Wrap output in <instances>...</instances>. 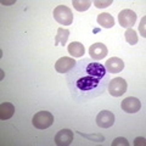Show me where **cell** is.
Wrapping results in <instances>:
<instances>
[{
    "label": "cell",
    "mask_w": 146,
    "mask_h": 146,
    "mask_svg": "<svg viewBox=\"0 0 146 146\" xmlns=\"http://www.w3.org/2000/svg\"><path fill=\"white\" fill-rule=\"evenodd\" d=\"M73 4V6H74L76 10H78V11H85V10H88V9L90 7L91 5V1H89V0H82V1H78V0H73L72 1Z\"/></svg>",
    "instance_id": "17"
},
{
    "label": "cell",
    "mask_w": 146,
    "mask_h": 146,
    "mask_svg": "<svg viewBox=\"0 0 146 146\" xmlns=\"http://www.w3.org/2000/svg\"><path fill=\"white\" fill-rule=\"evenodd\" d=\"M110 4H112V0H107V1H99V0H95V1H94V5L96 7H99V9L107 7Z\"/></svg>",
    "instance_id": "20"
},
{
    "label": "cell",
    "mask_w": 146,
    "mask_h": 146,
    "mask_svg": "<svg viewBox=\"0 0 146 146\" xmlns=\"http://www.w3.org/2000/svg\"><path fill=\"white\" fill-rule=\"evenodd\" d=\"M96 124L100 128H110L115 124V115L111 111H101L96 116Z\"/></svg>",
    "instance_id": "6"
},
{
    "label": "cell",
    "mask_w": 146,
    "mask_h": 146,
    "mask_svg": "<svg viewBox=\"0 0 146 146\" xmlns=\"http://www.w3.org/2000/svg\"><path fill=\"white\" fill-rule=\"evenodd\" d=\"M68 35H70V31L65 29V28H58L57 29V34L55 36V44L54 45H65L67 39H68Z\"/></svg>",
    "instance_id": "15"
},
{
    "label": "cell",
    "mask_w": 146,
    "mask_h": 146,
    "mask_svg": "<svg viewBox=\"0 0 146 146\" xmlns=\"http://www.w3.org/2000/svg\"><path fill=\"white\" fill-rule=\"evenodd\" d=\"M78 133L80 134V135H83L84 138H86V139H89V140H93V141H98V143H101V141H104L105 140V138L102 135H100V134H93V135H88V134H83L82 131H78Z\"/></svg>",
    "instance_id": "18"
},
{
    "label": "cell",
    "mask_w": 146,
    "mask_h": 146,
    "mask_svg": "<svg viewBox=\"0 0 146 146\" xmlns=\"http://www.w3.org/2000/svg\"><path fill=\"white\" fill-rule=\"evenodd\" d=\"M98 23L104 28H112L115 26V20L107 12H102L98 16Z\"/></svg>",
    "instance_id": "14"
},
{
    "label": "cell",
    "mask_w": 146,
    "mask_h": 146,
    "mask_svg": "<svg viewBox=\"0 0 146 146\" xmlns=\"http://www.w3.org/2000/svg\"><path fill=\"white\" fill-rule=\"evenodd\" d=\"M84 76L77 79V88L82 93H90L93 90H100V83L102 78H107V72L104 65L99 62L85 61Z\"/></svg>",
    "instance_id": "1"
},
{
    "label": "cell",
    "mask_w": 146,
    "mask_h": 146,
    "mask_svg": "<svg viewBox=\"0 0 146 146\" xmlns=\"http://www.w3.org/2000/svg\"><path fill=\"white\" fill-rule=\"evenodd\" d=\"M121 107H122L123 111L127 112V113H135L141 108V102H140L139 99L129 96L122 101Z\"/></svg>",
    "instance_id": "7"
},
{
    "label": "cell",
    "mask_w": 146,
    "mask_h": 146,
    "mask_svg": "<svg viewBox=\"0 0 146 146\" xmlns=\"http://www.w3.org/2000/svg\"><path fill=\"white\" fill-rule=\"evenodd\" d=\"M32 123L35 128L38 129H46V128L51 127L54 123V116L48 111H40L36 112L33 116Z\"/></svg>",
    "instance_id": "2"
},
{
    "label": "cell",
    "mask_w": 146,
    "mask_h": 146,
    "mask_svg": "<svg viewBox=\"0 0 146 146\" xmlns=\"http://www.w3.org/2000/svg\"><path fill=\"white\" fill-rule=\"evenodd\" d=\"M54 18L60 25L70 26L73 22V13L70 7L58 5L57 7H55V10H54Z\"/></svg>",
    "instance_id": "3"
},
{
    "label": "cell",
    "mask_w": 146,
    "mask_h": 146,
    "mask_svg": "<svg viewBox=\"0 0 146 146\" xmlns=\"http://www.w3.org/2000/svg\"><path fill=\"white\" fill-rule=\"evenodd\" d=\"M15 113V106L10 102H3L0 105V118L1 121L10 119Z\"/></svg>",
    "instance_id": "12"
},
{
    "label": "cell",
    "mask_w": 146,
    "mask_h": 146,
    "mask_svg": "<svg viewBox=\"0 0 146 146\" xmlns=\"http://www.w3.org/2000/svg\"><path fill=\"white\" fill-rule=\"evenodd\" d=\"M124 35H125V40H127V42L129 43L130 45H134V44L138 43V34H136V32H135L134 29L128 28V29L125 31Z\"/></svg>",
    "instance_id": "16"
},
{
    "label": "cell",
    "mask_w": 146,
    "mask_h": 146,
    "mask_svg": "<svg viewBox=\"0 0 146 146\" xmlns=\"http://www.w3.org/2000/svg\"><path fill=\"white\" fill-rule=\"evenodd\" d=\"M127 82L121 78V77H116L108 83V93L112 96H122L123 94L127 91Z\"/></svg>",
    "instance_id": "4"
},
{
    "label": "cell",
    "mask_w": 146,
    "mask_h": 146,
    "mask_svg": "<svg viewBox=\"0 0 146 146\" xmlns=\"http://www.w3.org/2000/svg\"><path fill=\"white\" fill-rule=\"evenodd\" d=\"M145 141H146V140H145V138H136V139H135V143H134V144H135L136 146H138V145H143V146H144V145L146 144Z\"/></svg>",
    "instance_id": "22"
},
{
    "label": "cell",
    "mask_w": 146,
    "mask_h": 146,
    "mask_svg": "<svg viewBox=\"0 0 146 146\" xmlns=\"http://www.w3.org/2000/svg\"><path fill=\"white\" fill-rule=\"evenodd\" d=\"M108 52V50L106 48V45L102 43H95L89 48V55L94 60H102L104 57H106V55Z\"/></svg>",
    "instance_id": "8"
},
{
    "label": "cell",
    "mask_w": 146,
    "mask_h": 146,
    "mask_svg": "<svg viewBox=\"0 0 146 146\" xmlns=\"http://www.w3.org/2000/svg\"><path fill=\"white\" fill-rule=\"evenodd\" d=\"M145 22H146V17H143V20H141V23H140V26H139V29H140V32H141V36H146V34H145Z\"/></svg>",
    "instance_id": "21"
},
{
    "label": "cell",
    "mask_w": 146,
    "mask_h": 146,
    "mask_svg": "<svg viewBox=\"0 0 146 146\" xmlns=\"http://www.w3.org/2000/svg\"><path fill=\"white\" fill-rule=\"evenodd\" d=\"M73 141V131L71 129H62L55 135V144L58 146H67Z\"/></svg>",
    "instance_id": "10"
},
{
    "label": "cell",
    "mask_w": 146,
    "mask_h": 146,
    "mask_svg": "<svg viewBox=\"0 0 146 146\" xmlns=\"http://www.w3.org/2000/svg\"><path fill=\"white\" fill-rule=\"evenodd\" d=\"M76 61L72 57H61L55 63V70L58 73H67L76 66Z\"/></svg>",
    "instance_id": "9"
},
{
    "label": "cell",
    "mask_w": 146,
    "mask_h": 146,
    "mask_svg": "<svg viewBox=\"0 0 146 146\" xmlns=\"http://www.w3.org/2000/svg\"><path fill=\"white\" fill-rule=\"evenodd\" d=\"M67 50H68V52H70L71 56H73V57H82L85 52L84 45L79 42H72L70 45H68Z\"/></svg>",
    "instance_id": "13"
},
{
    "label": "cell",
    "mask_w": 146,
    "mask_h": 146,
    "mask_svg": "<svg viewBox=\"0 0 146 146\" xmlns=\"http://www.w3.org/2000/svg\"><path fill=\"white\" fill-rule=\"evenodd\" d=\"M118 145H123V146H128L129 143L125 138H116L112 141V146H118Z\"/></svg>",
    "instance_id": "19"
},
{
    "label": "cell",
    "mask_w": 146,
    "mask_h": 146,
    "mask_svg": "<svg viewBox=\"0 0 146 146\" xmlns=\"http://www.w3.org/2000/svg\"><path fill=\"white\" fill-rule=\"evenodd\" d=\"M118 21H119V25L123 28H131L136 21V15L130 9H125V10L121 11V13L118 15Z\"/></svg>",
    "instance_id": "5"
},
{
    "label": "cell",
    "mask_w": 146,
    "mask_h": 146,
    "mask_svg": "<svg viewBox=\"0 0 146 146\" xmlns=\"http://www.w3.org/2000/svg\"><path fill=\"white\" fill-rule=\"evenodd\" d=\"M105 68L110 73H119L123 68H124V62H123L119 57H112L107 60Z\"/></svg>",
    "instance_id": "11"
}]
</instances>
